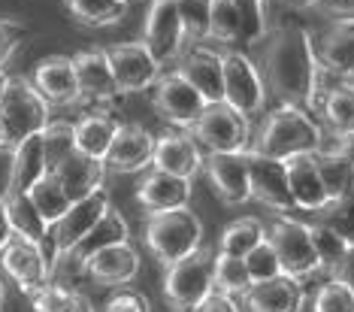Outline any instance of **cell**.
<instances>
[{"instance_id":"51","label":"cell","mask_w":354,"mask_h":312,"mask_svg":"<svg viewBox=\"0 0 354 312\" xmlns=\"http://www.w3.org/2000/svg\"><path fill=\"white\" fill-rule=\"evenodd\" d=\"M15 234H12V225H10V215H6V206H3V197H0V252L6 249Z\"/></svg>"},{"instance_id":"17","label":"cell","mask_w":354,"mask_h":312,"mask_svg":"<svg viewBox=\"0 0 354 312\" xmlns=\"http://www.w3.org/2000/svg\"><path fill=\"white\" fill-rule=\"evenodd\" d=\"M203 173L209 176V182L224 203L239 206L252 200L245 152H209L203 158Z\"/></svg>"},{"instance_id":"15","label":"cell","mask_w":354,"mask_h":312,"mask_svg":"<svg viewBox=\"0 0 354 312\" xmlns=\"http://www.w3.org/2000/svg\"><path fill=\"white\" fill-rule=\"evenodd\" d=\"M318 70L336 76L351 79L354 76V19H330V25L312 37Z\"/></svg>"},{"instance_id":"29","label":"cell","mask_w":354,"mask_h":312,"mask_svg":"<svg viewBox=\"0 0 354 312\" xmlns=\"http://www.w3.org/2000/svg\"><path fill=\"white\" fill-rule=\"evenodd\" d=\"M115 134H118V122L109 113H88L82 122L73 125L76 152L94 158V161H103L112 140H115Z\"/></svg>"},{"instance_id":"48","label":"cell","mask_w":354,"mask_h":312,"mask_svg":"<svg viewBox=\"0 0 354 312\" xmlns=\"http://www.w3.org/2000/svg\"><path fill=\"white\" fill-rule=\"evenodd\" d=\"M194 312H239V300H236V297H230V294L212 291Z\"/></svg>"},{"instance_id":"30","label":"cell","mask_w":354,"mask_h":312,"mask_svg":"<svg viewBox=\"0 0 354 312\" xmlns=\"http://www.w3.org/2000/svg\"><path fill=\"white\" fill-rule=\"evenodd\" d=\"M318 113L324 116L333 134L354 131V82L351 79H330L321 94Z\"/></svg>"},{"instance_id":"35","label":"cell","mask_w":354,"mask_h":312,"mask_svg":"<svg viewBox=\"0 0 354 312\" xmlns=\"http://www.w3.org/2000/svg\"><path fill=\"white\" fill-rule=\"evenodd\" d=\"M30 303H34L37 312H94L91 300L79 291H70L64 285H43L37 294H30Z\"/></svg>"},{"instance_id":"46","label":"cell","mask_w":354,"mask_h":312,"mask_svg":"<svg viewBox=\"0 0 354 312\" xmlns=\"http://www.w3.org/2000/svg\"><path fill=\"white\" fill-rule=\"evenodd\" d=\"M21 37H25V28L19 21H10V19H0V70L3 64L12 58L15 49H19Z\"/></svg>"},{"instance_id":"33","label":"cell","mask_w":354,"mask_h":312,"mask_svg":"<svg viewBox=\"0 0 354 312\" xmlns=\"http://www.w3.org/2000/svg\"><path fill=\"white\" fill-rule=\"evenodd\" d=\"M28 197H30V203L37 206V212L43 215V221L49 228L70 210V203H73V200L67 197V191L61 188V182H58V176L55 173H46L43 179H37L34 185H30Z\"/></svg>"},{"instance_id":"3","label":"cell","mask_w":354,"mask_h":312,"mask_svg":"<svg viewBox=\"0 0 354 312\" xmlns=\"http://www.w3.org/2000/svg\"><path fill=\"white\" fill-rule=\"evenodd\" d=\"M200 239H203V221L197 219L191 206L155 212L146 221V246L164 267L194 255L200 249Z\"/></svg>"},{"instance_id":"14","label":"cell","mask_w":354,"mask_h":312,"mask_svg":"<svg viewBox=\"0 0 354 312\" xmlns=\"http://www.w3.org/2000/svg\"><path fill=\"white\" fill-rule=\"evenodd\" d=\"M0 267L6 270V276H10L28 297L37 294L43 285L52 282V267H49V261H46L43 249L21 237H12L10 243H6V249L0 252Z\"/></svg>"},{"instance_id":"11","label":"cell","mask_w":354,"mask_h":312,"mask_svg":"<svg viewBox=\"0 0 354 312\" xmlns=\"http://www.w3.org/2000/svg\"><path fill=\"white\" fill-rule=\"evenodd\" d=\"M112 210L109 206V194L106 191H94V194H88L82 200H73L70 203V210L61 215L58 221L52 225V243H55V264H58L61 255H67L73 246L82 239L88 230H91L97 221L103 219Z\"/></svg>"},{"instance_id":"22","label":"cell","mask_w":354,"mask_h":312,"mask_svg":"<svg viewBox=\"0 0 354 312\" xmlns=\"http://www.w3.org/2000/svg\"><path fill=\"white\" fill-rule=\"evenodd\" d=\"M155 155V137L142 125H118V134L103 158L106 170L115 173H136L151 164Z\"/></svg>"},{"instance_id":"23","label":"cell","mask_w":354,"mask_h":312,"mask_svg":"<svg viewBox=\"0 0 354 312\" xmlns=\"http://www.w3.org/2000/svg\"><path fill=\"white\" fill-rule=\"evenodd\" d=\"M248 312H303L306 288L294 276H276L267 282H257L243 294Z\"/></svg>"},{"instance_id":"6","label":"cell","mask_w":354,"mask_h":312,"mask_svg":"<svg viewBox=\"0 0 354 312\" xmlns=\"http://www.w3.org/2000/svg\"><path fill=\"white\" fill-rule=\"evenodd\" d=\"M188 134L194 137L197 146H206V152H248V146H252V118L236 113L224 100L206 103Z\"/></svg>"},{"instance_id":"34","label":"cell","mask_w":354,"mask_h":312,"mask_svg":"<svg viewBox=\"0 0 354 312\" xmlns=\"http://www.w3.org/2000/svg\"><path fill=\"white\" fill-rule=\"evenodd\" d=\"M64 3L76 21L91 28L118 25L127 12V3H122V0H64Z\"/></svg>"},{"instance_id":"7","label":"cell","mask_w":354,"mask_h":312,"mask_svg":"<svg viewBox=\"0 0 354 312\" xmlns=\"http://www.w3.org/2000/svg\"><path fill=\"white\" fill-rule=\"evenodd\" d=\"M221 73H224V103L233 107L245 118H254L267 107V82H263L257 64L239 49L221 52Z\"/></svg>"},{"instance_id":"53","label":"cell","mask_w":354,"mask_h":312,"mask_svg":"<svg viewBox=\"0 0 354 312\" xmlns=\"http://www.w3.org/2000/svg\"><path fill=\"white\" fill-rule=\"evenodd\" d=\"M3 303H6V288H3V282H0V309H3Z\"/></svg>"},{"instance_id":"9","label":"cell","mask_w":354,"mask_h":312,"mask_svg":"<svg viewBox=\"0 0 354 312\" xmlns=\"http://www.w3.org/2000/svg\"><path fill=\"white\" fill-rule=\"evenodd\" d=\"M151 107L176 131H191L203 113L206 100L176 70H170V73H160V79L151 85Z\"/></svg>"},{"instance_id":"52","label":"cell","mask_w":354,"mask_h":312,"mask_svg":"<svg viewBox=\"0 0 354 312\" xmlns=\"http://www.w3.org/2000/svg\"><path fill=\"white\" fill-rule=\"evenodd\" d=\"M6 88H10V76L0 70V100H3V94H6Z\"/></svg>"},{"instance_id":"37","label":"cell","mask_w":354,"mask_h":312,"mask_svg":"<svg viewBox=\"0 0 354 312\" xmlns=\"http://www.w3.org/2000/svg\"><path fill=\"white\" fill-rule=\"evenodd\" d=\"M209 39H218V43H239L243 39V12H239L236 0H212Z\"/></svg>"},{"instance_id":"47","label":"cell","mask_w":354,"mask_h":312,"mask_svg":"<svg viewBox=\"0 0 354 312\" xmlns=\"http://www.w3.org/2000/svg\"><path fill=\"white\" fill-rule=\"evenodd\" d=\"M327 276L333 279V282H342V285L354 288V246H348V249H345L342 258L327 270Z\"/></svg>"},{"instance_id":"13","label":"cell","mask_w":354,"mask_h":312,"mask_svg":"<svg viewBox=\"0 0 354 312\" xmlns=\"http://www.w3.org/2000/svg\"><path fill=\"white\" fill-rule=\"evenodd\" d=\"M245 161H248V188H252V200L270 206V210H276V212H294L285 161L257 155L252 149L245 152Z\"/></svg>"},{"instance_id":"36","label":"cell","mask_w":354,"mask_h":312,"mask_svg":"<svg viewBox=\"0 0 354 312\" xmlns=\"http://www.w3.org/2000/svg\"><path fill=\"white\" fill-rule=\"evenodd\" d=\"M263 237H267V230H263V225L257 219H239L221 234L218 252L221 255H233V258H245V255L252 252Z\"/></svg>"},{"instance_id":"44","label":"cell","mask_w":354,"mask_h":312,"mask_svg":"<svg viewBox=\"0 0 354 312\" xmlns=\"http://www.w3.org/2000/svg\"><path fill=\"white\" fill-rule=\"evenodd\" d=\"M312 312H354V288L330 279L315 291Z\"/></svg>"},{"instance_id":"26","label":"cell","mask_w":354,"mask_h":312,"mask_svg":"<svg viewBox=\"0 0 354 312\" xmlns=\"http://www.w3.org/2000/svg\"><path fill=\"white\" fill-rule=\"evenodd\" d=\"M136 200L149 215L182 210V206H191V179L151 170L142 176L140 188H136Z\"/></svg>"},{"instance_id":"10","label":"cell","mask_w":354,"mask_h":312,"mask_svg":"<svg viewBox=\"0 0 354 312\" xmlns=\"http://www.w3.org/2000/svg\"><path fill=\"white\" fill-rule=\"evenodd\" d=\"M112 76H115L118 94H133V91H146L160 79L164 64L149 52L146 43H118L106 49Z\"/></svg>"},{"instance_id":"5","label":"cell","mask_w":354,"mask_h":312,"mask_svg":"<svg viewBox=\"0 0 354 312\" xmlns=\"http://www.w3.org/2000/svg\"><path fill=\"white\" fill-rule=\"evenodd\" d=\"M215 291V252L200 249L179 264H170L164 276V297L173 309L191 312Z\"/></svg>"},{"instance_id":"45","label":"cell","mask_w":354,"mask_h":312,"mask_svg":"<svg viewBox=\"0 0 354 312\" xmlns=\"http://www.w3.org/2000/svg\"><path fill=\"white\" fill-rule=\"evenodd\" d=\"M103 312H151V303H149L146 294L127 291V288H122V291H115V294H112V297L106 300Z\"/></svg>"},{"instance_id":"4","label":"cell","mask_w":354,"mask_h":312,"mask_svg":"<svg viewBox=\"0 0 354 312\" xmlns=\"http://www.w3.org/2000/svg\"><path fill=\"white\" fill-rule=\"evenodd\" d=\"M52 107L39 98V91L30 85L25 76H10V88H6L3 100H0V127H3L6 149H15L21 140L39 134L49 118Z\"/></svg>"},{"instance_id":"20","label":"cell","mask_w":354,"mask_h":312,"mask_svg":"<svg viewBox=\"0 0 354 312\" xmlns=\"http://www.w3.org/2000/svg\"><path fill=\"white\" fill-rule=\"evenodd\" d=\"M176 73L188 82L206 103L224 100V73H221V52L191 49L182 52L176 61Z\"/></svg>"},{"instance_id":"24","label":"cell","mask_w":354,"mask_h":312,"mask_svg":"<svg viewBox=\"0 0 354 312\" xmlns=\"http://www.w3.org/2000/svg\"><path fill=\"white\" fill-rule=\"evenodd\" d=\"M285 173H288V188H291L294 210L315 212V215L321 210H327L330 197L324 191V182H321V173H318V164H315V152H312V155L288 158Z\"/></svg>"},{"instance_id":"1","label":"cell","mask_w":354,"mask_h":312,"mask_svg":"<svg viewBox=\"0 0 354 312\" xmlns=\"http://www.w3.org/2000/svg\"><path fill=\"white\" fill-rule=\"evenodd\" d=\"M263 39H267V52H263L267 91L276 94L281 103L315 113L318 61H315V49H312V30L279 28L270 30Z\"/></svg>"},{"instance_id":"28","label":"cell","mask_w":354,"mask_h":312,"mask_svg":"<svg viewBox=\"0 0 354 312\" xmlns=\"http://www.w3.org/2000/svg\"><path fill=\"white\" fill-rule=\"evenodd\" d=\"M58 176L61 188L67 191L70 200H82L88 194L103 188V179H106V164L103 161H94V158L82 155V152H73L67 161H61L58 167L52 170Z\"/></svg>"},{"instance_id":"12","label":"cell","mask_w":354,"mask_h":312,"mask_svg":"<svg viewBox=\"0 0 354 312\" xmlns=\"http://www.w3.org/2000/svg\"><path fill=\"white\" fill-rule=\"evenodd\" d=\"M131 239V228H127L124 215L109 210L103 219L94 225L88 234L79 239V243L70 249L67 255H61L58 264H55L52 276L55 273H82L85 270V261L91 258V255H97L103 249H109V246H118V243H127Z\"/></svg>"},{"instance_id":"16","label":"cell","mask_w":354,"mask_h":312,"mask_svg":"<svg viewBox=\"0 0 354 312\" xmlns=\"http://www.w3.org/2000/svg\"><path fill=\"white\" fill-rule=\"evenodd\" d=\"M149 52L155 55L160 64L179 61L185 52V30L176 12V0H151L149 15H146V39Z\"/></svg>"},{"instance_id":"40","label":"cell","mask_w":354,"mask_h":312,"mask_svg":"<svg viewBox=\"0 0 354 312\" xmlns=\"http://www.w3.org/2000/svg\"><path fill=\"white\" fill-rule=\"evenodd\" d=\"M182 30L188 43H203L209 39V15H212V0H176Z\"/></svg>"},{"instance_id":"56","label":"cell","mask_w":354,"mask_h":312,"mask_svg":"<svg viewBox=\"0 0 354 312\" xmlns=\"http://www.w3.org/2000/svg\"><path fill=\"white\" fill-rule=\"evenodd\" d=\"M236 3H248V0H236Z\"/></svg>"},{"instance_id":"49","label":"cell","mask_w":354,"mask_h":312,"mask_svg":"<svg viewBox=\"0 0 354 312\" xmlns=\"http://www.w3.org/2000/svg\"><path fill=\"white\" fill-rule=\"evenodd\" d=\"M315 12L327 19H354V0H321Z\"/></svg>"},{"instance_id":"55","label":"cell","mask_w":354,"mask_h":312,"mask_svg":"<svg viewBox=\"0 0 354 312\" xmlns=\"http://www.w3.org/2000/svg\"><path fill=\"white\" fill-rule=\"evenodd\" d=\"M303 3H309V6H312V10H315V6L321 3V0H303Z\"/></svg>"},{"instance_id":"27","label":"cell","mask_w":354,"mask_h":312,"mask_svg":"<svg viewBox=\"0 0 354 312\" xmlns=\"http://www.w3.org/2000/svg\"><path fill=\"white\" fill-rule=\"evenodd\" d=\"M85 273L97 285H106V288L127 285L140 273V252L133 249L131 239L118 243V246H109V249L91 255V258L85 261Z\"/></svg>"},{"instance_id":"41","label":"cell","mask_w":354,"mask_h":312,"mask_svg":"<svg viewBox=\"0 0 354 312\" xmlns=\"http://www.w3.org/2000/svg\"><path fill=\"white\" fill-rule=\"evenodd\" d=\"M318 215H321L318 225H327L330 230H336L348 246H354V194L327 203V210H321Z\"/></svg>"},{"instance_id":"18","label":"cell","mask_w":354,"mask_h":312,"mask_svg":"<svg viewBox=\"0 0 354 312\" xmlns=\"http://www.w3.org/2000/svg\"><path fill=\"white\" fill-rule=\"evenodd\" d=\"M151 167L160 173L179 176V179H191L203 170V152L194 143L188 131H170L155 137V155H151Z\"/></svg>"},{"instance_id":"50","label":"cell","mask_w":354,"mask_h":312,"mask_svg":"<svg viewBox=\"0 0 354 312\" xmlns=\"http://www.w3.org/2000/svg\"><path fill=\"white\" fill-rule=\"evenodd\" d=\"M330 152H336L339 158H345L351 167H354V131H345V134H333V143L324 146Z\"/></svg>"},{"instance_id":"21","label":"cell","mask_w":354,"mask_h":312,"mask_svg":"<svg viewBox=\"0 0 354 312\" xmlns=\"http://www.w3.org/2000/svg\"><path fill=\"white\" fill-rule=\"evenodd\" d=\"M76 70V85H79V100L91 103H109L118 98V85L112 76L106 49H85L73 58Z\"/></svg>"},{"instance_id":"32","label":"cell","mask_w":354,"mask_h":312,"mask_svg":"<svg viewBox=\"0 0 354 312\" xmlns=\"http://www.w3.org/2000/svg\"><path fill=\"white\" fill-rule=\"evenodd\" d=\"M315 164H318V173H321V182H324L330 203L354 194V167L345 161V158H339L336 152L321 146L315 152Z\"/></svg>"},{"instance_id":"39","label":"cell","mask_w":354,"mask_h":312,"mask_svg":"<svg viewBox=\"0 0 354 312\" xmlns=\"http://www.w3.org/2000/svg\"><path fill=\"white\" fill-rule=\"evenodd\" d=\"M248 288H252V276L245 270V261L215 252V291L230 294V297H243Z\"/></svg>"},{"instance_id":"38","label":"cell","mask_w":354,"mask_h":312,"mask_svg":"<svg viewBox=\"0 0 354 312\" xmlns=\"http://www.w3.org/2000/svg\"><path fill=\"white\" fill-rule=\"evenodd\" d=\"M43 140V155H46V170H55L61 161H67L76 152V140H73V125L70 122H49L39 131Z\"/></svg>"},{"instance_id":"8","label":"cell","mask_w":354,"mask_h":312,"mask_svg":"<svg viewBox=\"0 0 354 312\" xmlns=\"http://www.w3.org/2000/svg\"><path fill=\"white\" fill-rule=\"evenodd\" d=\"M267 239H270L272 252H276L279 267L285 276H294L303 282V279L315 276L321 270L306 221L291 219V215H281V219H276L267 228Z\"/></svg>"},{"instance_id":"54","label":"cell","mask_w":354,"mask_h":312,"mask_svg":"<svg viewBox=\"0 0 354 312\" xmlns=\"http://www.w3.org/2000/svg\"><path fill=\"white\" fill-rule=\"evenodd\" d=\"M0 149H6V140H3V127H0Z\"/></svg>"},{"instance_id":"2","label":"cell","mask_w":354,"mask_h":312,"mask_svg":"<svg viewBox=\"0 0 354 312\" xmlns=\"http://www.w3.org/2000/svg\"><path fill=\"white\" fill-rule=\"evenodd\" d=\"M321 146H324V131L312 118L309 109L281 103L279 109H272L267 116V122L257 131V137H252L248 149L257 155L276 158V161H288L297 155H312Z\"/></svg>"},{"instance_id":"57","label":"cell","mask_w":354,"mask_h":312,"mask_svg":"<svg viewBox=\"0 0 354 312\" xmlns=\"http://www.w3.org/2000/svg\"><path fill=\"white\" fill-rule=\"evenodd\" d=\"M122 3H131V0H122Z\"/></svg>"},{"instance_id":"25","label":"cell","mask_w":354,"mask_h":312,"mask_svg":"<svg viewBox=\"0 0 354 312\" xmlns=\"http://www.w3.org/2000/svg\"><path fill=\"white\" fill-rule=\"evenodd\" d=\"M3 206L6 215H10L12 234L28 239V243H37L43 249L49 267H55V243H52V228L43 221V215L37 212V206L30 203V197L25 191H6L3 194Z\"/></svg>"},{"instance_id":"43","label":"cell","mask_w":354,"mask_h":312,"mask_svg":"<svg viewBox=\"0 0 354 312\" xmlns=\"http://www.w3.org/2000/svg\"><path fill=\"white\" fill-rule=\"evenodd\" d=\"M243 261H245L248 276H252V285H257V282H267V279L281 276L279 258H276V252H272V246H270V239H267V237H263L261 243H257L254 249L248 252Z\"/></svg>"},{"instance_id":"19","label":"cell","mask_w":354,"mask_h":312,"mask_svg":"<svg viewBox=\"0 0 354 312\" xmlns=\"http://www.w3.org/2000/svg\"><path fill=\"white\" fill-rule=\"evenodd\" d=\"M30 85L39 91L49 107H73L79 103V85H76V70L73 58H64V55H52L43 58L34 67Z\"/></svg>"},{"instance_id":"42","label":"cell","mask_w":354,"mask_h":312,"mask_svg":"<svg viewBox=\"0 0 354 312\" xmlns=\"http://www.w3.org/2000/svg\"><path fill=\"white\" fill-rule=\"evenodd\" d=\"M309 237H312V246H315L321 270H330L345 255V249H348V243L327 225H309Z\"/></svg>"},{"instance_id":"31","label":"cell","mask_w":354,"mask_h":312,"mask_svg":"<svg viewBox=\"0 0 354 312\" xmlns=\"http://www.w3.org/2000/svg\"><path fill=\"white\" fill-rule=\"evenodd\" d=\"M49 173L46 170V155H43V140H39V134L34 137L21 140L19 146L12 149V170H10V185L6 191H30L37 179H43V176Z\"/></svg>"}]
</instances>
